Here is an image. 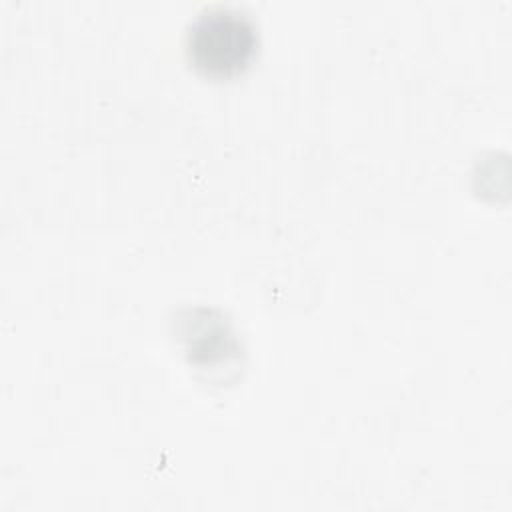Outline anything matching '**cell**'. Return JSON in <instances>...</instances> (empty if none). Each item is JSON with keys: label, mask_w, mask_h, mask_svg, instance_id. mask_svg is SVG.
Wrapping results in <instances>:
<instances>
[{"label": "cell", "mask_w": 512, "mask_h": 512, "mask_svg": "<svg viewBox=\"0 0 512 512\" xmlns=\"http://www.w3.org/2000/svg\"><path fill=\"white\" fill-rule=\"evenodd\" d=\"M258 26L246 8L230 4L202 6L186 24L184 52L196 72L232 78L248 70L258 54Z\"/></svg>", "instance_id": "obj_1"}]
</instances>
